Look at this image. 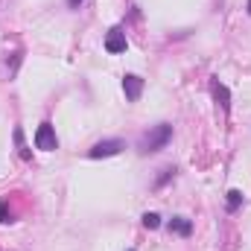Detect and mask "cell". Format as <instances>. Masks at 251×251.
<instances>
[{
	"mask_svg": "<svg viewBox=\"0 0 251 251\" xmlns=\"http://www.w3.org/2000/svg\"><path fill=\"white\" fill-rule=\"evenodd\" d=\"M170 140H173V126L170 123H158V126H152V128L140 137V152H143V155H149V152H161Z\"/></svg>",
	"mask_w": 251,
	"mask_h": 251,
	"instance_id": "cell-1",
	"label": "cell"
},
{
	"mask_svg": "<svg viewBox=\"0 0 251 251\" xmlns=\"http://www.w3.org/2000/svg\"><path fill=\"white\" fill-rule=\"evenodd\" d=\"M35 149H41V152H53V149H59V137H56L53 123H41L38 126V131H35Z\"/></svg>",
	"mask_w": 251,
	"mask_h": 251,
	"instance_id": "cell-2",
	"label": "cell"
},
{
	"mask_svg": "<svg viewBox=\"0 0 251 251\" xmlns=\"http://www.w3.org/2000/svg\"><path fill=\"white\" fill-rule=\"evenodd\" d=\"M120 149H123V140H117V137L100 140V143H94V146L88 149V158H111V155H117Z\"/></svg>",
	"mask_w": 251,
	"mask_h": 251,
	"instance_id": "cell-3",
	"label": "cell"
},
{
	"mask_svg": "<svg viewBox=\"0 0 251 251\" xmlns=\"http://www.w3.org/2000/svg\"><path fill=\"white\" fill-rule=\"evenodd\" d=\"M126 32L120 26H114V29H108V35H105V53H111V56H117V53H126Z\"/></svg>",
	"mask_w": 251,
	"mask_h": 251,
	"instance_id": "cell-4",
	"label": "cell"
},
{
	"mask_svg": "<svg viewBox=\"0 0 251 251\" xmlns=\"http://www.w3.org/2000/svg\"><path fill=\"white\" fill-rule=\"evenodd\" d=\"M123 91H126V100H128V102H137L140 94H143V79L134 76V73L123 76Z\"/></svg>",
	"mask_w": 251,
	"mask_h": 251,
	"instance_id": "cell-5",
	"label": "cell"
},
{
	"mask_svg": "<svg viewBox=\"0 0 251 251\" xmlns=\"http://www.w3.org/2000/svg\"><path fill=\"white\" fill-rule=\"evenodd\" d=\"M210 91H213V100L228 111V108H231V94H228V88H225L219 79H213V82H210Z\"/></svg>",
	"mask_w": 251,
	"mask_h": 251,
	"instance_id": "cell-6",
	"label": "cell"
},
{
	"mask_svg": "<svg viewBox=\"0 0 251 251\" xmlns=\"http://www.w3.org/2000/svg\"><path fill=\"white\" fill-rule=\"evenodd\" d=\"M170 231L178 234V237H190L193 234V222L187 216H176V219H170Z\"/></svg>",
	"mask_w": 251,
	"mask_h": 251,
	"instance_id": "cell-7",
	"label": "cell"
},
{
	"mask_svg": "<svg viewBox=\"0 0 251 251\" xmlns=\"http://www.w3.org/2000/svg\"><path fill=\"white\" fill-rule=\"evenodd\" d=\"M240 204H243V193L240 190H228V210L234 213V210H240Z\"/></svg>",
	"mask_w": 251,
	"mask_h": 251,
	"instance_id": "cell-8",
	"label": "cell"
},
{
	"mask_svg": "<svg viewBox=\"0 0 251 251\" xmlns=\"http://www.w3.org/2000/svg\"><path fill=\"white\" fill-rule=\"evenodd\" d=\"M143 228H149V231L161 228V216L158 213H143Z\"/></svg>",
	"mask_w": 251,
	"mask_h": 251,
	"instance_id": "cell-9",
	"label": "cell"
},
{
	"mask_svg": "<svg viewBox=\"0 0 251 251\" xmlns=\"http://www.w3.org/2000/svg\"><path fill=\"white\" fill-rule=\"evenodd\" d=\"M0 222H12V210H9V201H0Z\"/></svg>",
	"mask_w": 251,
	"mask_h": 251,
	"instance_id": "cell-10",
	"label": "cell"
},
{
	"mask_svg": "<svg viewBox=\"0 0 251 251\" xmlns=\"http://www.w3.org/2000/svg\"><path fill=\"white\" fill-rule=\"evenodd\" d=\"M79 3H82V0H67V6H70V9H76Z\"/></svg>",
	"mask_w": 251,
	"mask_h": 251,
	"instance_id": "cell-11",
	"label": "cell"
},
{
	"mask_svg": "<svg viewBox=\"0 0 251 251\" xmlns=\"http://www.w3.org/2000/svg\"><path fill=\"white\" fill-rule=\"evenodd\" d=\"M249 15H251V0H249Z\"/></svg>",
	"mask_w": 251,
	"mask_h": 251,
	"instance_id": "cell-12",
	"label": "cell"
},
{
	"mask_svg": "<svg viewBox=\"0 0 251 251\" xmlns=\"http://www.w3.org/2000/svg\"><path fill=\"white\" fill-rule=\"evenodd\" d=\"M128 251H134V249H128Z\"/></svg>",
	"mask_w": 251,
	"mask_h": 251,
	"instance_id": "cell-13",
	"label": "cell"
}]
</instances>
